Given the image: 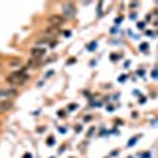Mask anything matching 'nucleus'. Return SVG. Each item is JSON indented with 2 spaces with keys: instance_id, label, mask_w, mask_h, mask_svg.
<instances>
[{
  "instance_id": "nucleus-1",
  "label": "nucleus",
  "mask_w": 158,
  "mask_h": 158,
  "mask_svg": "<svg viewBox=\"0 0 158 158\" xmlns=\"http://www.w3.org/2000/svg\"><path fill=\"white\" fill-rule=\"evenodd\" d=\"M27 73L25 71H21V70H16V71H13L6 76V82L11 84V85H22L25 81H27Z\"/></svg>"
},
{
  "instance_id": "nucleus-2",
  "label": "nucleus",
  "mask_w": 158,
  "mask_h": 158,
  "mask_svg": "<svg viewBox=\"0 0 158 158\" xmlns=\"http://www.w3.org/2000/svg\"><path fill=\"white\" fill-rule=\"evenodd\" d=\"M18 95V90L16 89H2L0 90V98L3 100H11Z\"/></svg>"
},
{
  "instance_id": "nucleus-3",
  "label": "nucleus",
  "mask_w": 158,
  "mask_h": 158,
  "mask_svg": "<svg viewBox=\"0 0 158 158\" xmlns=\"http://www.w3.org/2000/svg\"><path fill=\"white\" fill-rule=\"evenodd\" d=\"M44 54H46V48H33L30 51V56L33 59H41V57H44Z\"/></svg>"
},
{
  "instance_id": "nucleus-4",
  "label": "nucleus",
  "mask_w": 158,
  "mask_h": 158,
  "mask_svg": "<svg viewBox=\"0 0 158 158\" xmlns=\"http://www.w3.org/2000/svg\"><path fill=\"white\" fill-rule=\"evenodd\" d=\"M63 11H65V16L67 18H73L76 15V8L73 3H65L63 5Z\"/></svg>"
},
{
  "instance_id": "nucleus-5",
  "label": "nucleus",
  "mask_w": 158,
  "mask_h": 158,
  "mask_svg": "<svg viewBox=\"0 0 158 158\" xmlns=\"http://www.w3.org/2000/svg\"><path fill=\"white\" fill-rule=\"evenodd\" d=\"M65 22V18L63 16H51L49 18V24L54 25V27H59V25H62Z\"/></svg>"
},
{
  "instance_id": "nucleus-6",
  "label": "nucleus",
  "mask_w": 158,
  "mask_h": 158,
  "mask_svg": "<svg viewBox=\"0 0 158 158\" xmlns=\"http://www.w3.org/2000/svg\"><path fill=\"white\" fill-rule=\"evenodd\" d=\"M11 106V104L10 103H5V101H0V114H2V112H5L8 108Z\"/></svg>"
}]
</instances>
